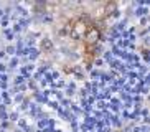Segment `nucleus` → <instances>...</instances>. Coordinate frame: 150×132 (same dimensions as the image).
<instances>
[{
  "mask_svg": "<svg viewBox=\"0 0 150 132\" xmlns=\"http://www.w3.org/2000/svg\"><path fill=\"white\" fill-rule=\"evenodd\" d=\"M99 38H101V31H99V28H97L96 25H89L88 30H86V33H84L86 45H88V46H94V45H97Z\"/></svg>",
  "mask_w": 150,
  "mask_h": 132,
  "instance_id": "f257e3e1",
  "label": "nucleus"
},
{
  "mask_svg": "<svg viewBox=\"0 0 150 132\" xmlns=\"http://www.w3.org/2000/svg\"><path fill=\"white\" fill-rule=\"evenodd\" d=\"M88 26L89 25L84 22L83 18L76 20V22L73 23V26H71V36H74V38H83L86 30H88Z\"/></svg>",
  "mask_w": 150,
  "mask_h": 132,
  "instance_id": "f03ea898",
  "label": "nucleus"
}]
</instances>
